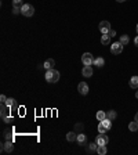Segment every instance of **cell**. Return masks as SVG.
I'll return each instance as SVG.
<instances>
[{"label":"cell","mask_w":138,"mask_h":155,"mask_svg":"<svg viewBox=\"0 0 138 155\" xmlns=\"http://www.w3.org/2000/svg\"><path fill=\"white\" fill-rule=\"evenodd\" d=\"M44 78H46V80L48 82V83H57L58 80H60V72L57 69H48L46 72V75H44Z\"/></svg>","instance_id":"6da1fadb"},{"label":"cell","mask_w":138,"mask_h":155,"mask_svg":"<svg viewBox=\"0 0 138 155\" xmlns=\"http://www.w3.org/2000/svg\"><path fill=\"white\" fill-rule=\"evenodd\" d=\"M111 127H112V121L109 118H107V119L101 121L98 123V133H107Z\"/></svg>","instance_id":"7a4b0ae2"},{"label":"cell","mask_w":138,"mask_h":155,"mask_svg":"<svg viewBox=\"0 0 138 155\" xmlns=\"http://www.w3.org/2000/svg\"><path fill=\"white\" fill-rule=\"evenodd\" d=\"M21 14H22L23 17H32L35 14V7H33L32 4L25 3L22 7H21Z\"/></svg>","instance_id":"3957f363"},{"label":"cell","mask_w":138,"mask_h":155,"mask_svg":"<svg viewBox=\"0 0 138 155\" xmlns=\"http://www.w3.org/2000/svg\"><path fill=\"white\" fill-rule=\"evenodd\" d=\"M95 143H97L98 146H107L108 143H109V137H108L105 133H100V134L97 136V139H95Z\"/></svg>","instance_id":"277c9868"},{"label":"cell","mask_w":138,"mask_h":155,"mask_svg":"<svg viewBox=\"0 0 138 155\" xmlns=\"http://www.w3.org/2000/svg\"><path fill=\"white\" fill-rule=\"evenodd\" d=\"M123 47L124 46H123L120 42H116V43H113V44H111V51H112V54L119 55L123 51Z\"/></svg>","instance_id":"5b68a950"},{"label":"cell","mask_w":138,"mask_h":155,"mask_svg":"<svg viewBox=\"0 0 138 155\" xmlns=\"http://www.w3.org/2000/svg\"><path fill=\"white\" fill-rule=\"evenodd\" d=\"M82 62H83V65H92L94 64V57H92L91 53H84L82 55Z\"/></svg>","instance_id":"8992f818"},{"label":"cell","mask_w":138,"mask_h":155,"mask_svg":"<svg viewBox=\"0 0 138 155\" xmlns=\"http://www.w3.org/2000/svg\"><path fill=\"white\" fill-rule=\"evenodd\" d=\"M100 31H101V33L102 35H105V33H109V31L112 29L111 28V22H108V21H101L100 22Z\"/></svg>","instance_id":"52a82bcc"},{"label":"cell","mask_w":138,"mask_h":155,"mask_svg":"<svg viewBox=\"0 0 138 155\" xmlns=\"http://www.w3.org/2000/svg\"><path fill=\"white\" fill-rule=\"evenodd\" d=\"M77 90H79V93L86 96V94L88 93V85L86 83V82H80L79 86H77Z\"/></svg>","instance_id":"ba28073f"},{"label":"cell","mask_w":138,"mask_h":155,"mask_svg":"<svg viewBox=\"0 0 138 155\" xmlns=\"http://www.w3.org/2000/svg\"><path fill=\"white\" fill-rule=\"evenodd\" d=\"M82 75L84 78H91L92 76V68L91 65H84L83 69H82Z\"/></svg>","instance_id":"9c48e42d"},{"label":"cell","mask_w":138,"mask_h":155,"mask_svg":"<svg viewBox=\"0 0 138 155\" xmlns=\"http://www.w3.org/2000/svg\"><path fill=\"white\" fill-rule=\"evenodd\" d=\"M54 65H55V61H54L53 58H48V60L44 61V64H43V68H44L46 71H48V69H53Z\"/></svg>","instance_id":"30bf717a"},{"label":"cell","mask_w":138,"mask_h":155,"mask_svg":"<svg viewBox=\"0 0 138 155\" xmlns=\"http://www.w3.org/2000/svg\"><path fill=\"white\" fill-rule=\"evenodd\" d=\"M3 150L6 151V152H11L13 150H14V144H13V141H10V140H7L4 144H3Z\"/></svg>","instance_id":"8fae6325"},{"label":"cell","mask_w":138,"mask_h":155,"mask_svg":"<svg viewBox=\"0 0 138 155\" xmlns=\"http://www.w3.org/2000/svg\"><path fill=\"white\" fill-rule=\"evenodd\" d=\"M77 144H79V146H84L86 143H87V137H86V134L84 133H79V134H77Z\"/></svg>","instance_id":"7c38bea8"},{"label":"cell","mask_w":138,"mask_h":155,"mask_svg":"<svg viewBox=\"0 0 138 155\" xmlns=\"http://www.w3.org/2000/svg\"><path fill=\"white\" fill-rule=\"evenodd\" d=\"M94 65H95L97 68H102V67L105 65V60H104L102 57H97V58H94Z\"/></svg>","instance_id":"4fadbf2b"},{"label":"cell","mask_w":138,"mask_h":155,"mask_svg":"<svg viewBox=\"0 0 138 155\" xmlns=\"http://www.w3.org/2000/svg\"><path fill=\"white\" fill-rule=\"evenodd\" d=\"M10 109H11V108H10V107H7L6 104H1V112H0V115H1V118H3V119L7 116V114L10 112Z\"/></svg>","instance_id":"5bb4252c"},{"label":"cell","mask_w":138,"mask_h":155,"mask_svg":"<svg viewBox=\"0 0 138 155\" xmlns=\"http://www.w3.org/2000/svg\"><path fill=\"white\" fill-rule=\"evenodd\" d=\"M130 87L131 89H138V76H133L130 78Z\"/></svg>","instance_id":"9a60e30c"},{"label":"cell","mask_w":138,"mask_h":155,"mask_svg":"<svg viewBox=\"0 0 138 155\" xmlns=\"http://www.w3.org/2000/svg\"><path fill=\"white\" fill-rule=\"evenodd\" d=\"M66 140L68 141H76L77 140V134H76V132H69V133H66Z\"/></svg>","instance_id":"2e32d148"},{"label":"cell","mask_w":138,"mask_h":155,"mask_svg":"<svg viewBox=\"0 0 138 155\" xmlns=\"http://www.w3.org/2000/svg\"><path fill=\"white\" fill-rule=\"evenodd\" d=\"M101 43H102V44H105V46L111 44V36H109L108 33L102 35V38H101Z\"/></svg>","instance_id":"e0dca14e"},{"label":"cell","mask_w":138,"mask_h":155,"mask_svg":"<svg viewBox=\"0 0 138 155\" xmlns=\"http://www.w3.org/2000/svg\"><path fill=\"white\" fill-rule=\"evenodd\" d=\"M129 129H130L131 132H138V122L134 119L133 122H130V125H129Z\"/></svg>","instance_id":"ac0fdd59"},{"label":"cell","mask_w":138,"mask_h":155,"mask_svg":"<svg viewBox=\"0 0 138 155\" xmlns=\"http://www.w3.org/2000/svg\"><path fill=\"white\" fill-rule=\"evenodd\" d=\"M119 42L122 43L123 46H126V44H129V43H130V38H129L127 35H122L120 39H119Z\"/></svg>","instance_id":"d6986e66"},{"label":"cell","mask_w":138,"mask_h":155,"mask_svg":"<svg viewBox=\"0 0 138 155\" xmlns=\"http://www.w3.org/2000/svg\"><path fill=\"white\" fill-rule=\"evenodd\" d=\"M97 119H98V121H104V119H107V112H105V111H98V112H97Z\"/></svg>","instance_id":"ffe728a7"},{"label":"cell","mask_w":138,"mask_h":155,"mask_svg":"<svg viewBox=\"0 0 138 155\" xmlns=\"http://www.w3.org/2000/svg\"><path fill=\"white\" fill-rule=\"evenodd\" d=\"M107 146H98V148H97V154L98 155H105L107 154Z\"/></svg>","instance_id":"44dd1931"},{"label":"cell","mask_w":138,"mask_h":155,"mask_svg":"<svg viewBox=\"0 0 138 155\" xmlns=\"http://www.w3.org/2000/svg\"><path fill=\"white\" fill-rule=\"evenodd\" d=\"M97 148H98L97 143H90L88 144V152H97Z\"/></svg>","instance_id":"7402d4cb"},{"label":"cell","mask_w":138,"mask_h":155,"mask_svg":"<svg viewBox=\"0 0 138 155\" xmlns=\"http://www.w3.org/2000/svg\"><path fill=\"white\" fill-rule=\"evenodd\" d=\"M6 105L7 107H10V108H13V107H17V102H15V100L14 98H7V101H6Z\"/></svg>","instance_id":"603a6c76"},{"label":"cell","mask_w":138,"mask_h":155,"mask_svg":"<svg viewBox=\"0 0 138 155\" xmlns=\"http://www.w3.org/2000/svg\"><path fill=\"white\" fill-rule=\"evenodd\" d=\"M116 116H117V114H116V111H113V109H111V111H108L107 118H109L111 121H113V119H116Z\"/></svg>","instance_id":"cb8c5ba5"},{"label":"cell","mask_w":138,"mask_h":155,"mask_svg":"<svg viewBox=\"0 0 138 155\" xmlns=\"http://www.w3.org/2000/svg\"><path fill=\"white\" fill-rule=\"evenodd\" d=\"M23 4H25V3H23L22 0H13V7H22Z\"/></svg>","instance_id":"d4e9b609"},{"label":"cell","mask_w":138,"mask_h":155,"mask_svg":"<svg viewBox=\"0 0 138 155\" xmlns=\"http://www.w3.org/2000/svg\"><path fill=\"white\" fill-rule=\"evenodd\" d=\"M4 139H6V140H10V141H13V134H11V132L6 130V132H4Z\"/></svg>","instance_id":"484cf974"},{"label":"cell","mask_w":138,"mask_h":155,"mask_svg":"<svg viewBox=\"0 0 138 155\" xmlns=\"http://www.w3.org/2000/svg\"><path fill=\"white\" fill-rule=\"evenodd\" d=\"M82 130H83V125H82V123H77L76 126H75V132H76V133H77V132L80 133Z\"/></svg>","instance_id":"4316f807"},{"label":"cell","mask_w":138,"mask_h":155,"mask_svg":"<svg viewBox=\"0 0 138 155\" xmlns=\"http://www.w3.org/2000/svg\"><path fill=\"white\" fill-rule=\"evenodd\" d=\"M0 101H1V104H6V101H7V97H6L4 94H1V96H0Z\"/></svg>","instance_id":"83f0119b"},{"label":"cell","mask_w":138,"mask_h":155,"mask_svg":"<svg viewBox=\"0 0 138 155\" xmlns=\"http://www.w3.org/2000/svg\"><path fill=\"white\" fill-rule=\"evenodd\" d=\"M18 13H21V8L19 7H13V14H18Z\"/></svg>","instance_id":"f1b7e54d"},{"label":"cell","mask_w":138,"mask_h":155,"mask_svg":"<svg viewBox=\"0 0 138 155\" xmlns=\"http://www.w3.org/2000/svg\"><path fill=\"white\" fill-rule=\"evenodd\" d=\"M3 121H4L6 123H8V122H11V121H13V118H11V116H6V118H4Z\"/></svg>","instance_id":"f546056e"},{"label":"cell","mask_w":138,"mask_h":155,"mask_svg":"<svg viewBox=\"0 0 138 155\" xmlns=\"http://www.w3.org/2000/svg\"><path fill=\"white\" fill-rule=\"evenodd\" d=\"M108 35H109L111 38H113V36H116V32L113 31V29H111V31H109V33H108Z\"/></svg>","instance_id":"4dcf8cb0"},{"label":"cell","mask_w":138,"mask_h":155,"mask_svg":"<svg viewBox=\"0 0 138 155\" xmlns=\"http://www.w3.org/2000/svg\"><path fill=\"white\" fill-rule=\"evenodd\" d=\"M134 44H135V46L138 47V36H137V38H135V39H134Z\"/></svg>","instance_id":"1f68e13d"},{"label":"cell","mask_w":138,"mask_h":155,"mask_svg":"<svg viewBox=\"0 0 138 155\" xmlns=\"http://www.w3.org/2000/svg\"><path fill=\"white\" fill-rule=\"evenodd\" d=\"M134 119H135V121H137V122H138V112H137V114H135V116H134Z\"/></svg>","instance_id":"d6a6232c"},{"label":"cell","mask_w":138,"mask_h":155,"mask_svg":"<svg viewBox=\"0 0 138 155\" xmlns=\"http://www.w3.org/2000/svg\"><path fill=\"white\" fill-rule=\"evenodd\" d=\"M116 1H119V3H123V1H127V0H116Z\"/></svg>","instance_id":"836d02e7"},{"label":"cell","mask_w":138,"mask_h":155,"mask_svg":"<svg viewBox=\"0 0 138 155\" xmlns=\"http://www.w3.org/2000/svg\"><path fill=\"white\" fill-rule=\"evenodd\" d=\"M135 97H137V98H138V90H137V93H135Z\"/></svg>","instance_id":"e575fe53"},{"label":"cell","mask_w":138,"mask_h":155,"mask_svg":"<svg viewBox=\"0 0 138 155\" xmlns=\"http://www.w3.org/2000/svg\"><path fill=\"white\" fill-rule=\"evenodd\" d=\"M137 33H138V24H137Z\"/></svg>","instance_id":"d590c367"}]
</instances>
